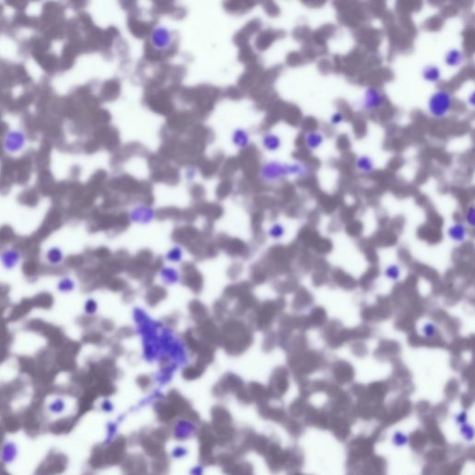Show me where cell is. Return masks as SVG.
Segmentation results:
<instances>
[{
	"mask_svg": "<svg viewBox=\"0 0 475 475\" xmlns=\"http://www.w3.org/2000/svg\"><path fill=\"white\" fill-rule=\"evenodd\" d=\"M466 220L471 226H474V223H475V209H474V207H470L468 209L467 214H466Z\"/></svg>",
	"mask_w": 475,
	"mask_h": 475,
	"instance_id": "44dd1931",
	"label": "cell"
},
{
	"mask_svg": "<svg viewBox=\"0 0 475 475\" xmlns=\"http://www.w3.org/2000/svg\"><path fill=\"white\" fill-rule=\"evenodd\" d=\"M448 234L452 240L457 243H461L465 239L466 227L462 224H455L449 228Z\"/></svg>",
	"mask_w": 475,
	"mask_h": 475,
	"instance_id": "2e32d148",
	"label": "cell"
},
{
	"mask_svg": "<svg viewBox=\"0 0 475 475\" xmlns=\"http://www.w3.org/2000/svg\"><path fill=\"white\" fill-rule=\"evenodd\" d=\"M385 100V95L380 89L371 86L368 87L364 93L361 106L365 111H375L383 106Z\"/></svg>",
	"mask_w": 475,
	"mask_h": 475,
	"instance_id": "277c9868",
	"label": "cell"
},
{
	"mask_svg": "<svg viewBox=\"0 0 475 475\" xmlns=\"http://www.w3.org/2000/svg\"><path fill=\"white\" fill-rule=\"evenodd\" d=\"M232 142L233 144L239 149L247 148L250 144V135L247 131L244 130L243 128H237L233 132Z\"/></svg>",
	"mask_w": 475,
	"mask_h": 475,
	"instance_id": "5bb4252c",
	"label": "cell"
},
{
	"mask_svg": "<svg viewBox=\"0 0 475 475\" xmlns=\"http://www.w3.org/2000/svg\"><path fill=\"white\" fill-rule=\"evenodd\" d=\"M385 276L389 280H397L400 277V268L395 265H392L385 269Z\"/></svg>",
	"mask_w": 475,
	"mask_h": 475,
	"instance_id": "ac0fdd59",
	"label": "cell"
},
{
	"mask_svg": "<svg viewBox=\"0 0 475 475\" xmlns=\"http://www.w3.org/2000/svg\"><path fill=\"white\" fill-rule=\"evenodd\" d=\"M262 146L267 151L275 152L278 151L281 147V139L280 136L274 133H266L263 135L261 140Z\"/></svg>",
	"mask_w": 475,
	"mask_h": 475,
	"instance_id": "9c48e42d",
	"label": "cell"
},
{
	"mask_svg": "<svg viewBox=\"0 0 475 475\" xmlns=\"http://www.w3.org/2000/svg\"><path fill=\"white\" fill-rule=\"evenodd\" d=\"M467 103H468L470 106H472V107H474V106H475V92H472L471 95L468 97V99H467Z\"/></svg>",
	"mask_w": 475,
	"mask_h": 475,
	"instance_id": "603a6c76",
	"label": "cell"
},
{
	"mask_svg": "<svg viewBox=\"0 0 475 475\" xmlns=\"http://www.w3.org/2000/svg\"><path fill=\"white\" fill-rule=\"evenodd\" d=\"M324 142V136L321 132L317 130L308 131L305 137V143L308 149L316 150L319 149Z\"/></svg>",
	"mask_w": 475,
	"mask_h": 475,
	"instance_id": "7c38bea8",
	"label": "cell"
},
{
	"mask_svg": "<svg viewBox=\"0 0 475 475\" xmlns=\"http://www.w3.org/2000/svg\"><path fill=\"white\" fill-rule=\"evenodd\" d=\"M421 76L427 83L437 84L442 79V71L439 66L429 64L422 69Z\"/></svg>",
	"mask_w": 475,
	"mask_h": 475,
	"instance_id": "8fae6325",
	"label": "cell"
},
{
	"mask_svg": "<svg viewBox=\"0 0 475 475\" xmlns=\"http://www.w3.org/2000/svg\"><path fill=\"white\" fill-rule=\"evenodd\" d=\"M94 310H95V303H94L92 300H88L86 303H85V306H84V311L86 313H92Z\"/></svg>",
	"mask_w": 475,
	"mask_h": 475,
	"instance_id": "7402d4cb",
	"label": "cell"
},
{
	"mask_svg": "<svg viewBox=\"0 0 475 475\" xmlns=\"http://www.w3.org/2000/svg\"><path fill=\"white\" fill-rule=\"evenodd\" d=\"M344 120H345V114H344V112L338 111V112H334L331 115V117H330V124L332 125H338L341 123H343Z\"/></svg>",
	"mask_w": 475,
	"mask_h": 475,
	"instance_id": "d6986e66",
	"label": "cell"
},
{
	"mask_svg": "<svg viewBox=\"0 0 475 475\" xmlns=\"http://www.w3.org/2000/svg\"><path fill=\"white\" fill-rule=\"evenodd\" d=\"M150 42L154 48L165 50L173 42L172 32L164 25L156 26L150 35Z\"/></svg>",
	"mask_w": 475,
	"mask_h": 475,
	"instance_id": "5b68a950",
	"label": "cell"
},
{
	"mask_svg": "<svg viewBox=\"0 0 475 475\" xmlns=\"http://www.w3.org/2000/svg\"><path fill=\"white\" fill-rule=\"evenodd\" d=\"M65 400L62 397H57L53 399L47 406L48 412L52 415H61L65 411Z\"/></svg>",
	"mask_w": 475,
	"mask_h": 475,
	"instance_id": "e0dca14e",
	"label": "cell"
},
{
	"mask_svg": "<svg viewBox=\"0 0 475 475\" xmlns=\"http://www.w3.org/2000/svg\"><path fill=\"white\" fill-rule=\"evenodd\" d=\"M445 63L450 68H457L460 67L465 62V54L463 50L453 47L447 50L445 55Z\"/></svg>",
	"mask_w": 475,
	"mask_h": 475,
	"instance_id": "ba28073f",
	"label": "cell"
},
{
	"mask_svg": "<svg viewBox=\"0 0 475 475\" xmlns=\"http://www.w3.org/2000/svg\"><path fill=\"white\" fill-rule=\"evenodd\" d=\"M19 455V449L17 444L13 441H7L3 444L0 451V460L6 465L13 463Z\"/></svg>",
	"mask_w": 475,
	"mask_h": 475,
	"instance_id": "52a82bcc",
	"label": "cell"
},
{
	"mask_svg": "<svg viewBox=\"0 0 475 475\" xmlns=\"http://www.w3.org/2000/svg\"><path fill=\"white\" fill-rule=\"evenodd\" d=\"M309 168L303 163L283 164L277 161H270L263 165L260 170L262 178L268 182L278 181L288 176L307 177L309 174Z\"/></svg>",
	"mask_w": 475,
	"mask_h": 475,
	"instance_id": "6da1fadb",
	"label": "cell"
},
{
	"mask_svg": "<svg viewBox=\"0 0 475 475\" xmlns=\"http://www.w3.org/2000/svg\"><path fill=\"white\" fill-rule=\"evenodd\" d=\"M355 167L364 175H371L375 170V163L372 157L361 155L355 161Z\"/></svg>",
	"mask_w": 475,
	"mask_h": 475,
	"instance_id": "4fadbf2b",
	"label": "cell"
},
{
	"mask_svg": "<svg viewBox=\"0 0 475 475\" xmlns=\"http://www.w3.org/2000/svg\"><path fill=\"white\" fill-rule=\"evenodd\" d=\"M423 333H424V335L426 336V337L432 338V337L435 335V333H436V328H435V326L434 324L428 323V324H426L425 326L423 327Z\"/></svg>",
	"mask_w": 475,
	"mask_h": 475,
	"instance_id": "ffe728a7",
	"label": "cell"
},
{
	"mask_svg": "<svg viewBox=\"0 0 475 475\" xmlns=\"http://www.w3.org/2000/svg\"><path fill=\"white\" fill-rule=\"evenodd\" d=\"M45 259L48 265L57 267L64 261V252L60 246H51L45 253Z\"/></svg>",
	"mask_w": 475,
	"mask_h": 475,
	"instance_id": "30bf717a",
	"label": "cell"
},
{
	"mask_svg": "<svg viewBox=\"0 0 475 475\" xmlns=\"http://www.w3.org/2000/svg\"><path fill=\"white\" fill-rule=\"evenodd\" d=\"M26 135L19 129H12L3 139V149L9 154H17L25 148Z\"/></svg>",
	"mask_w": 475,
	"mask_h": 475,
	"instance_id": "3957f363",
	"label": "cell"
},
{
	"mask_svg": "<svg viewBox=\"0 0 475 475\" xmlns=\"http://www.w3.org/2000/svg\"><path fill=\"white\" fill-rule=\"evenodd\" d=\"M454 103V97L446 89H438L429 98L427 108L430 115L434 118L442 119L451 112Z\"/></svg>",
	"mask_w": 475,
	"mask_h": 475,
	"instance_id": "7a4b0ae2",
	"label": "cell"
},
{
	"mask_svg": "<svg viewBox=\"0 0 475 475\" xmlns=\"http://www.w3.org/2000/svg\"><path fill=\"white\" fill-rule=\"evenodd\" d=\"M21 261V253L15 248H5L0 252V265L5 270L15 269Z\"/></svg>",
	"mask_w": 475,
	"mask_h": 475,
	"instance_id": "8992f818",
	"label": "cell"
},
{
	"mask_svg": "<svg viewBox=\"0 0 475 475\" xmlns=\"http://www.w3.org/2000/svg\"><path fill=\"white\" fill-rule=\"evenodd\" d=\"M75 289V282L70 277H62L58 280L56 284V289L62 294L71 293Z\"/></svg>",
	"mask_w": 475,
	"mask_h": 475,
	"instance_id": "9a60e30c",
	"label": "cell"
}]
</instances>
